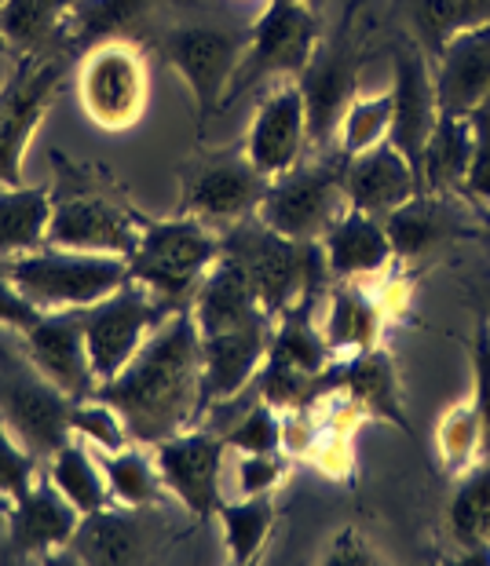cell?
<instances>
[{"instance_id":"obj_12","label":"cell","mask_w":490,"mask_h":566,"mask_svg":"<svg viewBox=\"0 0 490 566\" xmlns=\"http://www.w3.org/2000/svg\"><path fill=\"white\" fill-rule=\"evenodd\" d=\"M249 52V33L217 27H179L165 38V59L195 99L198 122L231 103V84Z\"/></svg>"},{"instance_id":"obj_43","label":"cell","mask_w":490,"mask_h":566,"mask_svg":"<svg viewBox=\"0 0 490 566\" xmlns=\"http://www.w3.org/2000/svg\"><path fill=\"white\" fill-rule=\"evenodd\" d=\"M33 450H27L15 431L4 424L0 417V497L4 501H15L22 497L33 483H38V464H33Z\"/></svg>"},{"instance_id":"obj_25","label":"cell","mask_w":490,"mask_h":566,"mask_svg":"<svg viewBox=\"0 0 490 566\" xmlns=\"http://www.w3.org/2000/svg\"><path fill=\"white\" fill-rule=\"evenodd\" d=\"M190 315L198 322V333H227V329H242V325H253L260 318H271L260 300L249 285L242 263H238L231 252L212 263V271L201 279L195 300H190Z\"/></svg>"},{"instance_id":"obj_49","label":"cell","mask_w":490,"mask_h":566,"mask_svg":"<svg viewBox=\"0 0 490 566\" xmlns=\"http://www.w3.org/2000/svg\"><path fill=\"white\" fill-rule=\"evenodd\" d=\"M326 563H374L377 559V552L366 545V537L358 534V530H341L337 537H333V545L330 552L322 556Z\"/></svg>"},{"instance_id":"obj_2","label":"cell","mask_w":490,"mask_h":566,"mask_svg":"<svg viewBox=\"0 0 490 566\" xmlns=\"http://www.w3.org/2000/svg\"><path fill=\"white\" fill-rule=\"evenodd\" d=\"M223 256V238L217 227L176 212L169 220L143 216L139 242L128 252V271L139 285H147L154 300L169 311H190L201 279Z\"/></svg>"},{"instance_id":"obj_41","label":"cell","mask_w":490,"mask_h":566,"mask_svg":"<svg viewBox=\"0 0 490 566\" xmlns=\"http://www.w3.org/2000/svg\"><path fill=\"white\" fill-rule=\"evenodd\" d=\"M290 479V457L279 450L268 453H234V493L238 497H271Z\"/></svg>"},{"instance_id":"obj_37","label":"cell","mask_w":490,"mask_h":566,"mask_svg":"<svg viewBox=\"0 0 490 566\" xmlns=\"http://www.w3.org/2000/svg\"><path fill=\"white\" fill-rule=\"evenodd\" d=\"M436 453H439V464H444L453 479L472 472V468L483 461V428H480V413H476L472 399L450 406L444 420L436 424Z\"/></svg>"},{"instance_id":"obj_13","label":"cell","mask_w":490,"mask_h":566,"mask_svg":"<svg viewBox=\"0 0 490 566\" xmlns=\"http://www.w3.org/2000/svg\"><path fill=\"white\" fill-rule=\"evenodd\" d=\"M63 77L66 66L59 59L22 55L15 77L0 88V187L22 184V158L44 114L52 111Z\"/></svg>"},{"instance_id":"obj_10","label":"cell","mask_w":490,"mask_h":566,"mask_svg":"<svg viewBox=\"0 0 490 566\" xmlns=\"http://www.w3.org/2000/svg\"><path fill=\"white\" fill-rule=\"evenodd\" d=\"M322 48L319 15L307 0H268V11L249 30V52L231 84V99L264 77H301Z\"/></svg>"},{"instance_id":"obj_18","label":"cell","mask_w":490,"mask_h":566,"mask_svg":"<svg viewBox=\"0 0 490 566\" xmlns=\"http://www.w3.org/2000/svg\"><path fill=\"white\" fill-rule=\"evenodd\" d=\"M274 318H260L242 329L201 336V399L206 409L242 395L268 363Z\"/></svg>"},{"instance_id":"obj_35","label":"cell","mask_w":490,"mask_h":566,"mask_svg":"<svg viewBox=\"0 0 490 566\" xmlns=\"http://www.w3.org/2000/svg\"><path fill=\"white\" fill-rule=\"evenodd\" d=\"M223 548L231 563H253L260 559V552L271 541L274 530V501L271 497H234L223 501V509L217 512Z\"/></svg>"},{"instance_id":"obj_47","label":"cell","mask_w":490,"mask_h":566,"mask_svg":"<svg viewBox=\"0 0 490 566\" xmlns=\"http://www.w3.org/2000/svg\"><path fill=\"white\" fill-rule=\"evenodd\" d=\"M326 479H344L352 472L355 453H352V436L348 431H322L315 453L307 457Z\"/></svg>"},{"instance_id":"obj_3","label":"cell","mask_w":490,"mask_h":566,"mask_svg":"<svg viewBox=\"0 0 490 566\" xmlns=\"http://www.w3.org/2000/svg\"><path fill=\"white\" fill-rule=\"evenodd\" d=\"M223 252H231L242 263L260 307L271 318L307 311L319 296L322 279H330L319 242H293V238L274 234L260 220L231 227V234L223 238Z\"/></svg>"},{"instance_id":"obj_11","label":"cell","mask_w":490,"mask_h":566,"mask_svg":"<svg viewBox=\"0 0 490 566\" xmlns=\"http://www.w3.org/2000/svg\"><path fill=\"white\" fill-rule=\"evenodd\" d=\"M169 318L147 285H139L136 279L125 282L117 293H111L100 304H92L81 311L85 322V347H88V363L95 380L106 384L114 380L128 363L136 358V352L147 344V336Z\"/></svg>"},{"instance_id":"obj_23","label":"cell","mask_w":490,"mask_h":566,"mask_svg":"<svg viewBox=\"0 0 490 566\" xmlns=\"http://www.w3.org/2000/svg\"><path fill=\"white\" fill-rule=\"evenodd\" d=\"M417 190H421V184H417L414 165L392 143H380V147L358 154V158H344V198H348V209L385 220L403 201H410Z\"/></svg>"},{"instance_id":"obj_28","label":"cell","mask_w":490,"mask_h":566,"mask_svg":"<svg viewBox=\"0 0 490 566\" xmlns=\"http://www.w3.org/2000/svg\"><path fill=\"white\" fill-rule=\"evenodd\" d=\"M70 548L92 566H122L147 556V534H143L133 509L106 504L100 512L81 515V526L74 541H70Z\"/></svg>"},{"instance_id":"obj_20","label":"cell","mask_w":490,"mask_h":566,"mask_svg":"<svg viewBox=\"0 0 490 566\" xmlns=\"http://www.w3.org/2000/svg\"><path fill=\"white\" fill-rule=\"evenodd\" d=\"M436 99L444 114L469 117L483 99H490V22L461 30L432 59Z\"/></svg>"},{"instance_id":"obj_7","label":"cell","mask_w":490,"mask_h":566,"mask_svg":"<svg viewBox=\"0 0 490 566\" xmlns=\"http://www.w3.org/2000/svg\"><path fill=\"white\" fill-rule=\"evenodd\" d=\"M271 176L246 158V150H223L195 158L179 176V212L209 227H238L257 220Z\"/></svg>"},{"instance_id":"obj_9","label":"cell","mask_w":490,"mask_h":566,"mask_svg":"<svg viewBox=\"0 0 490 566\" xmlns=\"http://www.w3.org/2000/svg\"><path fill=\"white\" fill-rule=\"evenodd\" d=\"M147 59L128 41H100L81 59L77 99L85 106L88 122L100 125L103 132L133 128L147 111Z\"/></svg>"},{"instance_id":"obj_16","label":"cell","mask_w":490,"mask_h":566,"mask_svg":"<svg viewBox=\"0 0 490 566\" xmlns=\"http://www.w3.org/2000/svg\"><path fill=\"white\" fill-rule=\"evenodd\" d=\"M392 132L388 143L396 147L406 161L414 165V172H421L425 143L432 136L439 122V99H436V81L432 63L417 44H403L392 63ZM421 184V179H417Z\"/></svg>"},{"instance_id":"obj_42","label":"cell","mask_w":490,"mask_h":566,"mask_svg":"<svg viewBox=\"0 0 490 566\" xmlns=\"http://www.w3.org/2000/svg\"><path fill=\"white\" fill-rule=\"evenodd\" d=\"M227 450L234 453H268L279 450V406H271L268 399H260L257 406H249L242 420L223 431Z\"/></svg>"},{"instance_id":"obj_34","label":"cell","mask_w":490,"mask_h":566,"mask_svg":"<svg viewBox=\"0 0 490 566\" xmlns=\"http://www.w3.org/2000/svg\"><path fill=\"white\" fill-rule=\"evenodd\" d=\"M48 479H52V486L63 493L81 515H92V512L106 509V504H114L111 486H106V475H103V464H100V453L81 439H70L66 446H59L52 453Z\"/></svg>"},{"instance_id":"obj_6","label":"cell","mask_w":490,"mask_h":566,"mask_svg":"<svg viewBox=\"0 0 490 566\" xmlns=\"http://www.w3.org/2000/svg\"><path fill=\"white\" fill-rule=\"evenodd\" d=\"M74 402L77 399H70L30 363L27 352L19 358L15 352L0 347V417L27 450L52 457L59 446L74 439V428H70Z\"/></svg>"},{"instance_id":"obj_15","label":"cell","mask_w":490,"mask_h":566,"mask_svg":"<svg viewBox=\"0 0 490 566\" xmlns=\"http://www.w3.org/2000/svg\"><path fill=\"white\" fill-rule=\"evenodd\" d=\"M246 158L253 161L264 176H282L304 161L307 150V111L304 92L296 77H279L257 103V114L249 122Z\"/></svg>"},{"instance_id":"obj_26","label":"cell","mask_w":490,"mask_h":566,"mask_svg":"<svg viewBox=\"0 0 490 566\" xmlns=\"http://www.w3.org/2000/svg\"><path fill=\"white\" fill-rule=\"evenodd\" d=\"M388 311L380 304L377 289L366 282H337V289L326 296V315H322V336H326L333 358L363 355L369 347H380Z\"/></svg>"},{"instance_id":"obj_45","label":"cell","mask_w":490,"mask_h":566,"mask_svg":"<svg viewBox=\"0 0 490 566\" xmlns=\"http://www.w3.org/2000/svg\"><path fill=\"white\" fill-rule=\"evenodd\" d=\"M322 436L315 406H290L279 409V453H285L290 461L296 457H312Z\"/></svg>"},{"instance_id":"obj_33","label":"cell","mask_w":490,"mask_h":566,"mask_svg":"<svg viewBox=\"0 0 490 566\" xmlns=\"http://www.w3.org/2000/svg\"><path fill=\"white\" fill-rule=\"evenodd\" d=\"M77 4L81 0H0V38L22 55H41L66 30Z\"/></svg>"},{"instance_id":"obj_5","label":"cell","mask_w":490,"mask_h":566,"mask_svg":"<svg viewBox=\"0 0 490 566\" xmlns=\"http://www.w3.org/2000/svg\"><path fill=\"white\" fill-rule=\"evenodd\" d=\"M8 274L19 285V293L41 315H52V311H85L111 293H117L125 282H133V271H128L125 256L59 249V245H44L8 260Z\"/></svg>"},{"instance_id":"obj_40","label":"cell","mask_w":490,"mask_h":566,"mask_svg":"<svg viewBox=\"0 0 490 566\" xmlns=\"http://www.w3.org/2000/svg\"><path fill=\"white\" fill-rule=\"evenodd\" d=\"M143 8H147V0H81L66 30L81 33V38H95V44L114 41Z\"/></svg>"},{"instance_id":"obj_46","label":"cell","mask_w":490,"mask_h":566,"mask_svg":"<svg viewBox=\"0 0 490 566\" xmlns=\"http://www.w3.org/2000/svg\"><path fill=\"white\" fill-rule=\"evenodd\" d=\"M472 406L483 428V461H490V318L472 336Z\"/></svg>"},{"instance_id":"obj_29","label":"cell","mask_w":490,"mask_h":566,"mask_svg":"<svg viewBox=\"0 0 490 566\" xmlns=\"http://www.w3.org/2000/svg\"><path fill=\"white\" fill-rule=\"evenodd\" d=\"M472 165V125L469 117L458 114H439L432 136L425 143L421 158V190L428 195H465V179H469Z\"/></svg>"},{"instance_id":"obj_32","label":"cell","mask_w":490,"mask_h":566,"mask_svg":"<svg viewBox=\"0 0 490 566\" xmlns=\"http://www.w3.org/2000/svg\"><path fill=\"white\" fill-rule=\"evenodd\" d=\"M403 15L410 22L414 44L432 63L453 33L487 27L490 0H403Z\"/></svg>"},{"instance_id":"obj_1","label":"cell","mask_w":490,"mask_h":566,"mask_svg":"<svg viewBox=\"0 0 490 566\" xmlns=\"http://www.w3.org/2000/svg\"><path fill=\"white\" fill-rule=\"evenodd\" d=\"M100 399L122 409L128 431L143 446H158L195 428L206 413L201 399V333L190 311H173L147 336L136 358L114 380L100 384Z\"/></svg>"},{"instance_id":"obj_17","label":"cell","mask_w":490,"mask_h":566,"mask_svg":"<svg viewBox=\"0 0 490 566\" xmlns=\"http://www.w3.org/2000/svg\"><path fill=\"white\" fill-rule=\"evenodd\" d=\"M22 352L70 399H92L100 391V380H95L88 363L81 311H52V315H41L33 325H27L22 329Z\"/></svg>"},{"instance_id":"obj_22","label":"cell","mask_w":490,"mask_h":566,"mask_svg":"<svg viewBox=\"0 0 490 566\" xmlns=\"http://www.w3.org/2000/svg\"><path fill=\"white\" fill-rule=\"evenodd\" d=\"M322 260L330 279L337 282H374L385 279L396 263V249L388 242L385 220L348 209L322 234Z\"/></svg>"},{"instance_id":"obj_48","label":"cell","mask_w":490,"mask_h":566,"mask_svg":"<svg viewBox=\"0 0 490 566\" xmlns=\"http://www.w3.org/2000/svg\"><path fill=\"white\" fill-rule=\"evenodd\" d=\"M38 318H41V311L19 293V285L11 282V274H8V260H0V325L22 333Z\"/></svg>"},{"instance_id":"obj_4","label":"cell","mask_w":490,"mask_h":566,"mask_svg":"<svg viewBox=\"0 0 490 566\" xmlns=\"http://www.w3.org/2000/svg\"><path fill=\"white\" fill-rule=\"evenodd\" d=\"M59 179L52 187V227L48 245L81 249V252H111L125 256L139 242L143 212H136L125 198L66 161V154H55Z\"/></svg>"},{"instance_id":"obj_14","label":"cell","mask_w":490,"mask_h":566,"mask_svg":"<svg viewBox=\"0 0 490 566\" xmlns=\"http://www.w3.org/2000/svg\"><path fill=\"white\" fill-rule=\"evenodd\" d=\"M154 457H158L161 483L169 490V497L184 504L190 515L209 520L223 509V436L198 428L176 431V436L154 446Z\"/></svg>"},{"instance_id":"obj_39","label":"cell","mask_w":490,"mask_h":566,"mask_svg":"<svg viewBox=\"0 0 490 566\" xmlns=\"http://www.w3.org/2000/svg\"><path fill=\"white\" fill-rule=\"evenodd\" d=\"M70 428H74V439L92 446L95 453H114V450H125V446L136 442L133 431H128V420L122 417V409L100 399V395L74 402Z\"/></svg>"},{"instance_id":"obj_27","label":"cell","mask_w":490,"mask_h":566,"mask_svg":"<svg viewBox=\"0 0 490 566\" xmlns=\"http://www.w3.org/2000/svg\"><path fill=\"white\" fill-rule=\"evenodd\" d=\"M388 242L396 249V263H414L432 249L458 242L461 234H472L450 209V198L417 190L410 201H403L396 212L385 216Z\"/></svg>"},{"instance_id":"obj_51","label":"cell","mask_w":490,"mask_h":566,"mask_svg":"<svg viewBox=\"0 0 490 566\" xmlns=\"http://www.w3.org/2000/svg\"><path fill=\"white\" fill-rule=\"evenodd\" d=\"M4 48H8V44H4V38H0V52H4Z\"/></svg>"},{"instance_id":"obj_30","label":"cell","mask_w":490,"mask_h":566,"mask_svg":"<svg viewBox=\"0 0 490 566\" xmlns=\"http://www.w3.org/2000/svg\"><path fill=\"white\" fill-rule=\"evenodd\" d=\"M52 227V190L48 187H0V260L48 245Z\"/></svg>"},{"instance_id":"obj_44","label":"cell","mask_w":490,"mask_h":566,"mask_svg":"<svg viewBox=\"0 0 490 566\" xmlns=\"http://www.w3.org/2000/svg\"><path fill=\"white\" fill-rule=\"evenodd\" d=\"M469 125H472V165H469V179H465V195L476 205H483V209H490V99H483L469 114Z\"/></svg>"},{"instance_id":"obj_24","label":"cell","mask_w":490,"mask_h":566,"mask_svg":"<svg viewBox=\"0 0 490 566\" xmlns=\"http://www.w3.org/2000/svg\"><path fill=\"white\" fill-rule=\"evenodd\" d=\"M330 384L352 395L366 417L385 420V424L399 428L410 436V420H406V402H403V384L399 369L392 363L385 347H369L363 355L341 358L330 369Z\"/></svg>"},{"instance_id":"obj_52","label":"cell","mask_w":490,"mask_h":566,"mask_svg":"<svg viewBox=\"0 0 490 566\" xmlns=\"http://www.w3.org/2000/svg\"><path fill=\"white\" fill-rule=\"evenodd\" d=\"M0 501H4V497H0Z\"/></svg>"},{"instance_id":"obj_31","label":"cell","mask_w":490,"mask_h":566,"mask_svg":"<svg viewBox=\"0 0 490 566\" xmlns=\"http://www.w3.org/2000/svg\"><path fill=\"white\" fill-rule=\"evenodd\" d=\"M100 464H103L106 486H111V497L114 504H122V509L143 512V509H158V504L169 501L154 446L133 442V446H125V450L100 453Z\"/></svg>"},{"instance_id":"obj_36","label":"cell","mask_w":490,"mask_h":566,"mask_svg":"<svg viewBox=\"0 0 490 566\" xmlns=\"http://www.w3.org/2000/svg\"><path fill=\"white\" fill-rule=\"evenodd\" d=\"M447 526L458 548H490V461H480L472 472L458 475Z\"/></svg>"},{"instance_id":"obj_50","label":"cell","mask_w":490,"mask_h":566,"mask_svg":"<svg viewBox=\"0 0 490 566\" xmlns=\"http://www.w3.org/2000/svg\"><path fill=\"white\" fill-rule=\"evenodd\" d=\"M483 242H487V249H490V209H487V216H483Z\"/></svg>"},{"instance_id":"obj_21","label":"cell","mask_w":490,"mask_h":566,"mask_svg":"<svg viewBox=\"0 0 490 566\" xmlns=\"http://www.w3.org/2000/svg\"><path fill=\"white\" fill-rule=\"evenodd\" d=\"M4 520L15 552H22V556H52V552L70 548V541H74L81 526V512L52 486V479H38L22 497L8 504Z\"/></svg>"},{"instance_id":"obj_38","label":"cell","mask_w":490,"mask_h":566,"mask_svg":"<svg viewBox=\"0 0 490 566\" xmlns=\"http://www.w3.org/2000/svg\"><path fill=\"white\" fill-rule=\"evenodd\" d=\"M388 132H392V92H377V95L358 92L341 117L337 150L344 158H358V154L388 143Z\"/></svg>"},{"instance_id":"obj_8","label":"cell","mask_w":490,"mask_h":566,"mask_svg":"<svg viewBox=\"0 0 490 566\" xmlns=\"http://www.w3.org/2000/svg\"><path fill=\"white\" fill-rule=\"evenodd\" d=\"M348 212L344 198V168L337 165H296L290 172L274 176L268 195L260 201L257 220L271 227L274 234L293 242H322L341 216Z\"/></svg>"},{"instance_id":"obj_19","label":"cell","mask_w":490,"mask_h":566,"mask_svg":"<svg viewBox=\"0 0 490 566\" xmlns=\"http://www.w3.org/2000/svg\"><path fill=\"white\" fill-rule=\"evenodd\" d=\"M304 92V111H307V147H326L337 136L341 117L348 111V103L358 95V59L352 44H333L319 48L312 66L301 77Z\"/></svg>"}]
</instances>
